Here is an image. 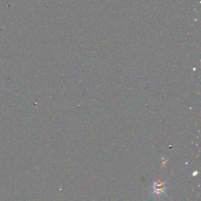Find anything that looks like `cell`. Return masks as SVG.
<instances>
[{
	"mask_svg": "<svg viewBox=\"0 0 201 201\" xmlns=\"http://www.w3.org/2000/svg\"><path fill=\"white\" fill-rule=\"evenodd\" d=\"M153 189L155 191L156 193H160V192H163L164 191V185L163 184H162L161 182H156L155 183V185H153Z\"/></svg>",
	"mask_w": 201,
	"mask_h": 201,
	"instance_id": "1",
	"label": "cell"
}]
</instances>
